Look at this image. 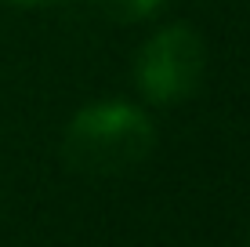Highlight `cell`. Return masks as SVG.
<instances>
[{"mask_svg": "<svg viewBox=\"0 0 250 247\" xmlns=\"http://www.w3.org/2000/svg\"><path fill=\"white\" fill-rule=\"evenodd\" d=\"M91 4L113 22H142L149 15H156L167 0H91Z\"/></svg>", "mask_w": 250, "mask_h": 247, "instance_id": "3", "label": "cell"}, {"mask_svg": "<svg viewBox=\"0 0 250 247\" xmlns=\"http://www.w3.org/2000/svg\"><path fill=\"white\" fill-rule=\"evenodd\" d=\"M156 149V127L131 102H94L69 120L62 160L83 178H116L134 171Z\"/></svg>", "mask_w": 250, "mask_h": 247, "instance_id": "1", "label": "cell"}, {"mask_svg": "<svg viewBox=\"0 0 250 247\" xmlns=\"http://www.w3.org/2000/svg\"><path fill=\"white\" fill-rule=\"evenodd\" d=\"M203 40L188 25H163L142 44L134 58V84L145 102L170 106L188 95H196L203 80Z\"/></svg>", "mask_w": 250, "mask_h": 247, "instance_id": "2", "label": "cell"}, {"mask_svg": "<svg viewBox=\"0 0 250 247\" xmlns=\"http://www.w3.org/2000/svg\"><path fill=\"white\" fill-rule=\"evenodd\" d=\"M4 4H15V7H37V4H47V0H4Z\"/></svg>", "mask_w": 250, "mask_h": 247, "instance_id": "4", "label": "cell"}, {"mask_svg": "<svg viewBox=\"0 0 250 247\" xmlns=\"http://www.w3.org/2000/svg\"><path fill=\"white\" fill-rule=\"evenodd\" d=\"M247 247H250V229H247Z\"/></svg>", "mask_w": 250, "mask_h": 247, "instance_id": "5", "label": "cell"}]
</instances>
